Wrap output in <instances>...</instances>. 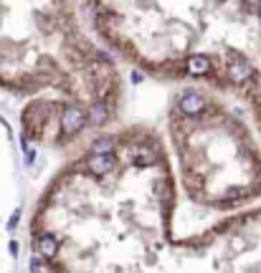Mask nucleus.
Instances as JSON below:
<instances>
[{
  "label": "nucleus",
  "mask_w": 261,
  "mask_h": 273,
  "mask_svg": "<svg viewBox=\"0 0 261 273\" xmlns=\"http://www.w3.org/2000/svg\"><path fill=\"white\" fill-rule=\"evenodd\" d=\"M97 41L160 84L238 101L261 134V0H84Z\"/></svg>",
  "instance_id": "obj_2"
},
{
  "label": "nucleus",
  "mask_w": 261,
  "mask_h": 273,
  "mask_svg": "<svg viewBox=\"0 0 261 273\" xmlns=\"http://www.w3.org/2000/svg\"><path fill=\"white\" fill-rule=\"evenodd\" d=\"M180 192L162 132L119 122L71 154L44 187L33 263L49 273H261V205L180 233Z\"/></svg>",
  "instance_id": "obj_1"
},
{
  "label": "nucleus",
  "mask_w": 261,
  "mask_h": 273,
  "mask_svg": "<svg viewBox=\"0 0 261 273\" xmlns=\"http://www.w3.org/2000/svg\"><path fill=\"white\" fill-rule=\"evenodd\" d=\"M160 132L185 205L215 220L261 205V134L238 101L175 84Z\"/></svg>",
  "instance_id": "obj_3"
}]
</instances>
